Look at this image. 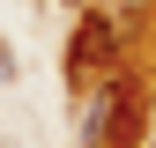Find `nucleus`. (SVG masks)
<instances>
[{"mask_svg":"<svg viewBox=\"0 0 156 148\" xmlns=\"http://www.w3.org/2000/svg\"><path fill=\"white\" fill-rule=\"evenodd\" d=\"M149 148H156V133H149Z\"/></svg>","mask_w":156,"mask_h":148,"instance_id":"20e7f679","label":"nucleus"},{"mask_svg":"<svg viewBox=\"0 0 156 148\" xmlns=\"http://www.w3.org/2000/svg\"><path fill=\"white\" fill-rule=\"evenodd\" d=\"M112 59H119V30H112V15H82L74 37H67V82H74V89L104 82Z\"/></svg>","mask_w":156,"mask_h":148,"instance_id":"f03ea898","label":"nucleus"},{"mask_svg":"<svg viewBox=\"0 0 156 148\" xmlns=\"http://www.w3.org/2000/svg\"><path fill=\"white\" fill-rule=\"evenodd\" d=\"M141 111H149V89L134 82V74H104V82H89V119H82L89 148H126L134 133H141Z\"/></svg>","mask_w":156,"mask_h":148,"instance_id":"f257e3e1","label":"nucleus"},{"mask_svg":"<svg viewBox=\"0 0 156 148\" xmlns=\"http://www.w3.org/2000/svg\"><path fill=\"white\" fill-rule=\"evenodd\" d=\"M0 82H15V52L8 45H0Z\"/></svg>","mask_w":156,"mask_h":148,"instance_id":"7ed1b4c3","label":"nucleus"}]
</instances>
